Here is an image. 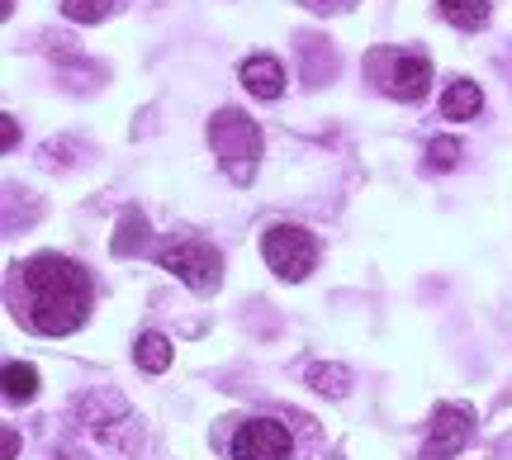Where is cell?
Segmentation results:
<instances>
[{
	"mask_svg": "<svg viewBox=\"0 0 512 460\" xmlns=\"http://www.w3.org/2000/svg\"><path fill=\"white\" fill-rule=\"evenodd\" d=\"M437 15L446 24H456L465 34H475L489 24V0H437Z\"/></svg>",
	"mask_w": 512,
	"mask_h": 460,
	"instance_id": "obj_11",
	"label": "cell"
},
{
	"mask_svg": "<svg viewBox=\"0 0 512 460\" xmlns=\"http://www.w3.org/2000/svg\"><path fill=\"white\" fill-rule=\"evenodd\" d=\"M171 356H176V347H171V337H162V332H143V337L133 342V361H138V370H147V375H162V370L171 366Z\"/></svg>",
	"mask_w": 512,
	"mask_h": 460,
	"instance_id": "obj_10",
	"label": "cell"
},
{
	"mask_svg": "<svg viewBox=\"0 0 512 460\" xmlns=\"http://www.w3.org/2000/svg\"><path fill=\"white\" fill-rule=\"evenodd\" d=\"M228 456L233 460H290L294 437H290V427L275 423V418H247L228 437Z\"/></svg>",
	"mask_w": 512,
	"mask_h": 460,
	"instance_id": "obj_6",
	"label": "cell"
},
{
	"mask_svg": "<svg viewBox=\"0 0 512 460\" xmlns=\"http://www.w3.org/2000/svg\"><path fill=\"white\" fill-rule=\"evenodd\" d=\"M143 242H147V219L138 209H124L119 238H114V257H133V247H143Z\"/></svg>",
	"mask_w": 512,
	"mask_h": 460,
	"instance_id": "obj_14",
	"label": "cell"
},
{
	"mask_svg": "<svg viewBox=\"0 0 512 460\" xmlns=\"http://www.w3.org/2000/svg\"><path fill=\"white\" fill-rule=\"evenodd\" d=\"M209 148L219 157L223 176L233 185H252L256 166H261V129L242 110H219L209 119Z\"/></svg>",
	"mask_w": 512,
	"mask_h": 460,
	"instance_id": "obj_2",
	"label": "cell"
},
{
	"mask_svg": "<svg viewBox=\"0 0 512 460\" xmlns=\"http://www.w3.org/2000/svg\"><path fill=\"white\" fill-rule=\"evenodd\" d=\"M484 110V91H479L475 81H451L446 91H441V119H479Z\"/></svg>",
	"mask_w": 512,
	"mask_h": 460,
	"instance_id": "obj_9",
	"label": "cell"
},
{
	"mask_svg": "<svg viewBox=\"0 0 512 460\" xmlns=\"http://www.w3.org/2000/svg\"><path fill=\"white\" fill-rule=\"evenodd\" d=\"M15 313L19 323L38 337H67L91 318L95 304V280L81 261L62 257V252H38V257L15 266Z\"/></svg>",
	"mask_w": 512,
	"mask_h": 460,
	"instance_id": "obj_1",
	"label": "cell"
},
{
	"mask_svg": "<svg viewBox=\"0 0 512 460\" xmlns=\"http://www.w3.org/2000/svg\"><path fill=\"white\" fill-rule=\"evenodd\" d=\"M238 81L256 95V100H280V95H285V67H280L271 53L247 57L238 67Z\"/></svg>",
	"mask_w": 512,
	"mask_h": 460,
	"instance_id": "obj_8",
	"label": "cell"
},
{
	"mask_svg": "<svg viewBox=\"0 0 512 460\" xmlns=\"http://www.w3.org/2000/svg\"><path fill=\"white\" fill-rule=\"evenodd\" d=\"M114 0H62V15L76 19V24H100V19L110 15Z\"/></svg>",
	"mask_w": 512,
	"mask_h": 460,
	"instance_id": "obj_15",
	"label": "cell"
},
{
	"mask_svg": "<svg viewBox=\"0 0 512 460\" xmlns=\"http://www.w3.org/2000/svg\"><path fill=\"white\" fill-rule=\"evenodd\" d=\"M456 162H460L456 138H432L427 143V171H456Z\"/></svg>",
	"mask_w": 512,
	"mask_h": 460,
	"instance_id": "obj_16",
	"label": "cell"
},
{
	"mask_svg": "<svg viewBox=\"0 0 512 460\" xmlns=\"http://www.w3.org/2000/svg\"><path fill=\"white\" fill-rule=\"evenodd\" d=\"M318 5H323V10H351L356 0H318Z\"/></svg>",
	"mask_w": 512,
	"mask_h": 460,
	"instance_id": "obj_19",
	"label": "cell"
},
{
	"mask_svg": "<svg viewBox=\"0 0 512 460\" xmlns=\"http://www.w3.org/2000/svg\"><path fill=\"white\" fill-rule=\"evenodd\" d=\"M0 385H5V404H29L38 394V370L29 361H5Z\"/></svg>",
	"mask_w": 512,
	"mask_h": 460,
	"instance_id": "obj_12",
	"label": "cell"
},
{
	"mask_svg": "<svg viewBox=\"0 0 512 460\" xmlns=\"http://www.w3.org/2000/svg\"><path fill=\"white\" fill-rule=\"evenodd\" d=\"M0 143H5V148H15L19 143V129H15V119H10V114L0 119Z\"/></svg>",
	"mask_w": 512,
	"mask_h": 460,
	"instance_id": "obj_17",
	"label": "cell"
},
{
	"mask_svg": "<svg viewBox=\"0 0 512 460\" xmlns=\"http://www.w3.org/2000/svg\"><path fill=\"white\" fill-rule=\"evenodd\" d=\"M261 257L271 266L280 280H309V271L318 266V242H313L309 228H299V223H271L266 233H261Z\"/></svg>",
	"mask_w": 512,
	"mask_h": 460,
	"instance_id": "obj_5",
	"label": "cell"
},
{
	"mask_svg": "<svg viewBox=\"0 0 512 460\" xmlns=\"http://www.w3.org/2000/svg\"><path fill=\"white\" fill-rule=\"evenodd\" d=\"M366 72L389 100H403V105L432 91V62L418 53H403V48H375L366 57Z\"/></svg>",
	"mask_w": 512,
	"mask_h": 460,
	"instance_id": "obj_4",
	"label": "cell"
},
{
	"mask_svg": "<svg viewBox=\"0 0 512 460\" xmlns=\"http://www.w3.org/2000/svg\"><path fill=\"white\" fill-rule=\"evenodd\" d=\"M475 432V408L470 404H441L432 413V427H427V442H422V460H451L465 451Z\"/></svg>",
	"mask_w": 512,
	"mask_h": 460,
	"instance_id": "obj_7",
	"label": "cell"
},
{
	"mask_svg": "<svg viewBox=\"0 0 512 460\" xmlns=\"http://www.w3.org/2000/svg\"><path fill=\"white\" fill-rule=\"evenodd\" d=\"M19 456V437H15V427H5V460H15Z\"/></svg>",
	"mask_w": 512,
	"mask_h": 460,
	"instance_id": "obj_18",
	"label": "cell"
},
{
	"mask_svg": "<svg viewBox=\"0 0 512 460\" xmlns=\"http://www.w3.org/2000/svg\"><path fill=\"white\" fill-rule=\"evenodd\" d=\"M157 266H162L166 276H176L181 285H190L195 295H214L223 285L219 247L204 238H171L162 252H157Z\"/></svg>",
	"mask_w": 512,
	"mask_h": 460,
	"instance_id": "obj_3",
	"label": "cell"
},
{
	"mask_svg": "<svg viewBox=\"0 0 512 460\" xmlns=\"http://www.w3.org/2000/svg\"><path fill=\"white\" fill-rule=\"evenodd\" d=\"M309 385L318 389V394H328V399H342V394L351 389V370L347 366H328V361H313Z\"/></svg>",
	"mask_w": 512,
	"mask_h": 460,
	"instance_id": "obj_13",
	"label": "cell"
}]
</instances>
